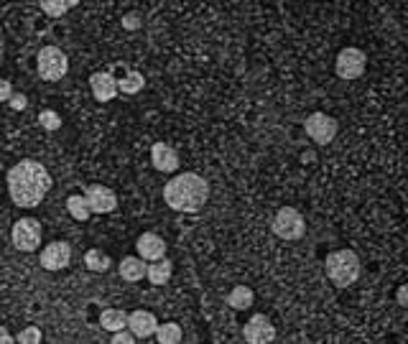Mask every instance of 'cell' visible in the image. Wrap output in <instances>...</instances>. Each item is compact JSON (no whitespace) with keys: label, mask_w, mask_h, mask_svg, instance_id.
Instances as JSON below:
<instances>
[{"label":"cell","mask_w":408,"mask_h":344,"mask_svg":"<svg viewBox=\"0 0 408 344\" xmlns=\"http://www.w3.org/2000/svg\"><path fill=\"white\" fill-rule=\"evenodd\" d=\"M156 339L161 344H179L184 339L182 334V326L174 324V321H166V324H158V329H156Z\"/></svg>","instance_id":"22"},{"label":"cell","mask_w":408,"mask_h":344,"mask_svg":"<svg viewBox=\"0 0 408 344\" xmlns=\"http://www.w3.org/2000/svg\"><path fill=\"white\" fill-rule=\"evenodd\" d=\"M123 28L125 31H138V28H143V16L141 13H136V11H130V13H125L123 16Z\"/></svg>","instance_id":"27"},{"label":"cell","mask_w":408,"mask_h":344,"mask_svg":"<svg viewBox=\"0 0 408 344\" xmlns=\"http://www.w3.org/2000/svg\"><path fill=\"white\" fill-rule=\"evenodd\" d=\"M243 337L250 344H266L276 339V326L266 314H253L247 319V324L243 326Z\"/></svg>","instance_id":"10"},{"label":"cell","mask_w":408,"mask_h":344,"mask_svg":"<svg viewBox=\"0 0 408 344\" xmlns=\"http://www.w3.org/2000/svg\"><path fill=\"white\" fill-rule=\"evenodd\" d=\"M8 194L11 201L21 209H33L39 207L46 199V194L52 191V174L41 161L33 158H23L8 171Z\"/></svg>","instance_id":"1"},{"label":"cell","mask_w":408,"mask_h":344,"mask_svg":"<svg viewBox=\"0 0 408 344\" xmlns=\"http://www.w3.org/2000/svg\"><path fill=\"white\" fill-rule=\"evenodd\" d=\"M304 130H306V136H309L314 143L327 146V143H332V141L337 138L339 123L332 115H327V112H311V115L306 117Z\"/></svg>","instance_id":"7"},{"label":"cell","mask_w":408,"mask_h":344,"mask_svg":"<svg viewBox=\"0 0 408 344\" xmlns=\"http://www.w3.org/2000/svg\"><path fill=\"white\" fill-rule=\"evenodd\" d=\"M39 125L44 130H49V133H54V130L62 128V115H59L57 110H41L39 112Z\"/></svg>","instance_id":"25"},{"label":"cell","mask_w":408,"mask_h":344,"mask_svg":"<svg viewBox=\"0 0 408 344\" xmlns=\"http://www.w3.org/2000/svg\"><path fill=\"white\" fill-rule=\"evenodd\" d=\"M41 235H44V230H41L39 222L33 217H23V220H18L13 225L11 240H13V245L18 247L21 253H33L41 245Z\"/></svg>","instance_id":"8"},{"label":"cell","mask_w":408,"mask_h":344,"mask_svg":"<svg viewBox=\"0 0 408 344\" xmlns=\"http://www.w3.org/2000/svg\"><path fill=\"white\" fill-rule=\"evenodd\" d=\"M163 201L169 204L174 212L182 215H197L204 209L209 201V184L204 176L194 171H184L176 174L166 186H163Z\"/></svg>","instance_id":"2"},{"label":"cell","mask_w":408,"mask_h":344,"mask_svg":"<svg viewBox=\"0 0 408 344\" xmlns=\"http://www.w3.org/2000/svg\"><path fill=\"white\" fill-rule=\"evenodd\" d=\"M87 204H90L92 215H110L117 209V196L112 189L103 186V184H87L85 189Z\"/></svg>","instance_id":"9"},{"label":"cell","mask_w":408,"mask_h":344,"mask_svg":"<svg viewBox=\"0 0 408 344\" xmlns=\"http://www.w3.org/2000/svg\"><path fill=\"white\" fill-rule=\"evenodd\" d=\"M71 263V245L64 240H54L41 250V268L44 271H64Z\"/></svg>","instance_id":"11"},{"label":"cell","mask_w":408,"mask_h":344,"mask_svg":"<svg viewBox=\"0 0 408 344\" xmlns=\"http://www.w3.org/2000/svg\"><path fill=\"white\" fill-rule=\"evenodd\" d=\"M365 66H368V57H365L363 49L357 46H347L337 54V61H334V72L344 82H352V79H360L365 74Z\"/></svg>","instance_id":"6"},{"label":"cell","mask_w":408,"mask_h":344,"mask_svg":"<svg viewBox=\"0 0 408 344\" xmlns=\"http://www.w3.org/2000/svg\"><path fill=\"white\" fill-rule=\"evenodd\" d=\"M8 102H11V107H13V110H26L28 97H26V95H16V92H13V97L8 100Z\"/></svg>","instance_id":"30"},{"label":"cell","mask_w":408,"mask_h":344,"mask_svg":"<svg viewBox=\"0 0 408 344\" xmlns=\"http://www.w3.org/2000/svg\"><path fill=\"white\" fill-rule=\"evenodd\" d=\"M110 342L112 344H133V342H138V337L128 329V326H125V329H120V331H112Z\"/></svg>","instance_id":"28"},{"label":"cell","mask_w":408,"mask_h":344,"mask_svg":"<svg viewBox=\"0 0 408 344\" xmlns=\"http://www.w3.org/2000/svg\"><path fill=\"white\" fill-rule=\"evenodd\" d=\"M146 271H148V260H143L141 255H128V258L120 260L117 273L120 278L128 280V283H138V280L146 278Z\"/></svg>","instance_id":"16"},{"label":"cell","mask_w":408,"mask_h":344,"mask_svg":"<svg viewBox=\"0 0 408 344\" xmlns=\"http://www.w3.org/2000/svg\"><path fill=\"white\" fill-rule=\"evenodd\" d=\"M151 163H153V169L161 171V174H174V171H179V166H182L179 153H176L169 143H153V148H151Z\"/></svg>","instance_id":"13"},{"label":"cell","mask_w":408,"mask_h":344,"mask_svg":"<svg viewBox=\"0 0 408 344\" xmlns=\"http://www.w3.org/2000/svg\"><path fill=\"white\" fill-rule=\"evenodd\" d=\"M253 301H255V293H253V288H247V286H235L233 291L227 293V306L235 309V312H245V309H250Z\"/></svg>","instance_id":"18"},{"label":"cell","mask_w":408,"mask_h":344,"mask_svg":"<svg viewBox=\"0 0 408 344\" xmlns=\"http://www.w3.org/2000/svg\"><path fill=\"white\" fill-rule=\"evenodd\" d=\"M90 90H92V97L98 100V102H112L117 97V79L112 77L110 72H95L90 77Z\"/></svg>","instance_id":"12"},{"label":"cell","mask_w":408,"mask_h":344,"mask_svg":"<svg viewBox=\"0 0 408 344\" xmlns=\"http://www.w3.org/2000/svg\"><path fill=\"white\" fill-rule=\"evenodd\" d=\"M100 326H103L105 331H120L128 326V314L123 312V309H105L103 314H100Z\"/></svg>","instance_id":"19"},{"label":"cell","mask_w":408,"mask_h":344,"mask_svg":"<svg viewBox=\"0 0 408 344\" xmlns=\"http://www.w3.org/2000/svg\"><path fill=\"white\" fill-rule=\"evenodd\" d=\"M174 275V263L169 258H158L151 260L148 271H146V278L151 280V286H166Z\"/></svg>","instance_id":"17"},{"label":"cell","mask_w":408,"mask_h":344,"mask_svg":"<svg viewBox=\"0 0 408 344\" xmlns=\"http://www.w3.org/2000/svg\"><path fill=\"white\" fill-rule=\"evenodd\" d=\"M128 329L133 331L138 339H151V337H156V329H158V319H156L151 312H143V309H138V312L128 314Z\"/></svg>","instance_id":"14"},{"label":"cell","mask_w":408,"mask_h":344,"mask_svg":"<svg viewBox=\"0 0 408 344\" xmlns=\"http://www.w3.org/2000/svg\"><path fill=\"white\" fill-rule=\"evenodd\" d=\"M143 85H146V79H143V74L136 72V69H130V72L117 82V87H120L123 95H138V92L143 90Z\"/></svg>","instance_id":"23"},{"label":"cell","mask_w":408,"mask_h":344,"mask_svg":"<svg viewBox=\"0 0 408 344\" xmlns=\"http://www.w3.org/2000/svg\"><path fill=\"white\" fill-rule=\"evenodd\" d=\"M395 301H398V306H403V309H408V283H403V286H398V291H395Z\"/></svg>","instance_id":"31"},{"label":"cell","mask_w":408,"mask_h":344,"mask_svg":"<svg viewBox=\"0 0 408 344\" xmlns=\"http://www.w3.org/2000/svg\"><path fill=\"white\" fill-rule=\"evenodd\" d=\"M11 342H16V337L6 329V326H0V344H11Z\"/></svg>","instance_id":"32"},{"label":"cell","mask_w":408,"mask_h":344,"mask_svg":"<svg viewBox=\"0 0 408 344\" xmlns=\"http://www.w3.org/2000/svg\"><path fill=\"white\" fill-rule=\"evenodd\" d=\"M273 235L281 240H301L306 232V222L301 217V212L293 207H281L273 217Z\"/></svg>","instance_id":"5"},{"label":"cell","mask_w":408,"mask_h":344,"mask_svg":"<svg viewBox=\"0 0 408 344\" xmlns=\"http://www.w3.org/2000/svg\"><path fill=\"white\" fill-rule=\"evenodd\" d=\"M85 266H87V271H92V273H107L112 266V260L107 253H103L98 247H92V250H87V255H85Z\"/></svg>","instance_id":"21"},{"label":"cell","mask_w":408,"mask_h":344,"mask_svg":"<svg viewBox=\"0 0 408 344\" xmlns=\"http://www.w3.org/2000/svg\"><path fill=\"white\" fill-rule=\"evenodd\" d=\"M324 271H327V278H330L334 286L347 288L360 278V258H357L355 250L342 247V250H334V253L327 255Z\"/></svg>","instance_id":"3"},{"label":"cell","mask_w":408,"mask_h":344,"mask_svg":"<svg viewBox=\"0 0 408 344\" xmlns=\"http://www.w3.org/2000/svg\"><path fill=\"white\" fill-rule=\"evenodd\" d=\"M36 72L44 82H59L69 72V59L59 46H44L36 57Z\"/></svg>","instance_id":"4"},{"label":"cell","mask_w":408,"mask_h":344,"mask_svg":"<svg viewBox=\"0 0 408 344\" xmlns=\"http://www.w3.org/2000/svg\"><path fill=\"white\" fill-rule=\"evenodd\" d=\"M66 212H69L77 222L90 220L92 209H90V204H87V196L85 194H71L69 199H66Z\"/></svg>","instance_id":"20"},{"label":"cell","mask_w":408,"mask_h":344,"mask_svg":"<svg viewBox=\"0 0 408 344\" xmlns=\"http://www.w3.org/2000/svg\"><path fill=\"white\" fill-rule=\"evenodd\" d=\"M66 6H69V11H71V8H77V6H79V0H66Z\"/></svg>","instance_id":"33"},{"label":"cell","mask_w":408,"mask_h":344,"mask_svg":"<svg viewBox=\"0 0 408 344\" xmlns=\"http://www.w3.org/2000/svg\"><path fill=\"white\" fill-rule=\"evenodd\" d=\"M166 242L163 237H158L156 232H143L141 237L136 240V250L143 260H158V258H166Z\"/></svg>","instance_id":"15"},{"label":"cell","mask_w":408,"mask_h":344,"mask_svg":"<svg viewBox=\"0 0 408 344\" xmlns=\"http://www.w3.org/2000/svg\"><path fill=\"white\" fill-rule=\"evenodd\" d=\"M13 97V85L8 79H0V102H8Z\"/></svg>","instance_id":"29"},{"label":"cell","mask_w":408,"mask_h":344,"mask_svg":"<svg viewBox=\"0 0 408 344\" xmlns=\"http://www.w3.org/2000/svg\"><path fill=\"white\" fill-rule=\"evenodd\" d=\"M41 11H44L46 16H52V18H62V16L69 11V6H66V0H39Z\"/></svg>","instance_id":"24"},{"label":"cell","mask_w":408,"mask_h":344,"mask_svg":"<svg viewBox=\"0 0 408 344\" xmlns=\"http://www.w3.org/2000/svg\"><path fill=\"white\" fill-rule=\"evenodd\" d=\"M41 329L39 326H26V329H21V334L16 337V342L21 344H41Z\"/></svg>","instance_id":"26"}]
</instances>
